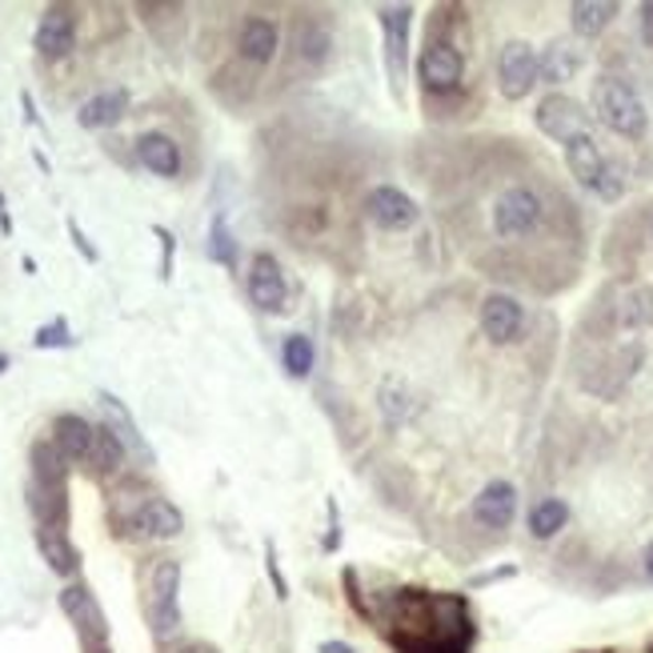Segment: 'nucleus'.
<instances>
[{
    "label": "nucleus",
    "mask_w": 653,
    "mask_h": 653,
    "mask_svg": "<svg viewBox=\"0 0 653 653\" xmlns=\"http://www.w3.org/2000/svg\"><path fill=\"white\" fill-rule=\"evenodd\" d=\"M68 237H73V244H77L80 253H85V261H100V253L89 244V237L80 233V225H77V221H68Z\"/></svg>",
    "instance_id": "34"
},
{
    "label": "nucleus",
    "mask_w": 653,
    "mask_h": 653,
    "mask_svg": "<svg viewBox=\"0 0 653 653\" xmlns=\"http://www.w3.org/2000/svg\"><path fill=\"white\" fill-rule=\"evenodd\" d=\"M642 41L645 45H653V0L650 4H642Z\"/></svg>",
    "instance_id": "36"
},
{
    "label": "nucleus",
    "mask_w": 653,
    "mask_h": 653,
    "mask_svg": "<svg viewBox=\"0 0 653 653\" xmlns=\"http://www.w3.org/2000/svg\"><path fill=\"white\" fill-rule=\"evenodd\" d=\"M181 565L173 557H156L153 569H149V589H144V613H149V625H153L156 638H168L177 633L181 625Z\"/></svg>",
    "instance_id": "2"
},
{
    "label": "nucleus",
    "mask_w": 653,
    "mask_h": 653,
    "mask_svg": "<svg viewBox=\"0 0 653 653\" xmlns=\"http://www.w3.org/2000/svg\"><path fill=\"white\" fill-rule=\"evenodd\" d=\"M92 437H97V425H89L77 413H61L53 421V445L61 449L65 461H89L92 454Z\"/></svg>",
    "instance_id": "15"
},
{
    "label": "nucleus",
    "mask_w": 653,
    "mask_h": 653,
    "mask_svg": "<svg viewBox=\"0 0 653 653\" xmlns=\"http://www.w3.org/2000/svg\"><path fill=\"white\" fill-rule=\"evenodd\" d=\"M521 325H525V309L518 301L505 297V293H489L486 305H481V329H486L489 341L510 345L521 333Z\"/></svg>",
    "instance_id": "13"
},
{
    "label": "nucleus",
    "mask_w": 653,
    "mask_h": 653,
    "mask_svg": "<svg viewBox=\"0 0 653 653\" xmlns=\"http://www.w3.org/2000/svg\"><path fill=\"white\" fill-rule=\"evenodd\" d=\"M317 653H357L349 642H322L317 645Z\"/></svg>",
    "instance_id": "37"
},
{
    "label": "nucleus",
    "mask_w": 653,
    "mask_h": 653,
    "mask_svg": "<svg viewBox=\"0 0 653 653\" xmlns=\"http://www.w3.org/2000/svg\"><path fill=\"white\" fill-rule=\"evenodd\" d=\"M621 193H625V177H621V168L609 161V168H606V177H601V185H598V197L601 200H618Z\"/></svg>",
    "instance_id": "31"
},
{
    "label": "nucleus",
    "mask_w": 653,
    "mask_h": 653,
    "mask_svg": "<svg viewBox=\"0 0 653 653\" xmlns=\"http://www.w3.org/2000/svg\"><path fill=\"white\" fill-rule=\"evenodd\" d=\"M577 68H581V53H577L569 41H554V45H545V53L537 56V73H542L545 85H565V80H574Z\"/></svg>",
    "instance_id": "21"
},
{
    "label": "nucleus",
    "mask_w": 653,
    "mask_h": 653,
    "mask_svg": "<svg viewBox=\"0 0 653 653\" xmlns=\"http://www.w3.org/2000/svg\"><path fill=\"white\" fill-rule=\"evenodd\" d=\"M642 565H645V577H650V581H653V542H650V549H645Z\"/></svg>",
    "instance_id": "39"
},
{
    "label": "nucleus",
    "mask_w": 653,
    "mask_h": 653,
    "mask_svg": "<svg viewBox=\"0 0 653 653\" xmlns=\"http://www.w3.org/2000/svg\"><path fill=\"white\" fill-rule=\"evenodd\" d=\"M542 217H545L542 197L525 185H513V188H505L498 197V205H493V233H498L501 241H518V237L537 233Z\"/></svg>",
    "instance_id": "3"
},
{
    "label": "nucleus",
    "mask_w": 653,
    "mask_h": 653,
    "mask_svg": "<svg viewBox=\"0 0 653 653\" xmlns=\"http://www.w3.org/2000/svg\"><path fill=\"white\" fill-rule=\"evenodd\" d=\"M133 521H137V530H141L144 537H156V542H168V537H177V533L185 530L181 510L165 498H149L141 510H137Z\"/></svg>",
    "instance_id": "16"
},
{
    "label": "nucleus",
    "mask_w": 653,
    "mask_h": 653,
    "mask_svg": "<svg viewBox=\"0 0 653 653\" xmlns=\"http://www.w3.org/2000/svg\"><path fill=\"white\" fill-rule=\"evenodd\" d=\"M156 241H161V277H173V249H177V241H173V233H168L165 225H153Z\"/></svg>",
    "instance_id": "32"
},
{
    "label": "nucleus",
    "mask_w": 653,
    "mask_h": 653,
    "mask_svg": "<svg viewBox=\"0 0 653 653\" xmlns=\"http://www.w3.org/2000/svg\"><path fill=\"white\" fill-rule=\"evenodd\" d=\"M542 80L537 73V53L525 41H510L498 53V89L505 100H525L533 92V85Z\"/></svg>",
    "instance_id": "4"
},
{
    "label": "nucleus",
    "mask_w": 653,
    "mask_h": 653,
    "mask_svg": "<svg viewBox=\"0 0 653 653\" xmlns=\"http://www.w3.org/2000/svg\"><path fill=\"white\" fill-rule=\"evenodd\" d=\"M4 369H9V357H4V353H0V373H4Z\"/></svg>",
    "instance_id": "40"
},
{
    "label": "nucleus",
    "mask_w": 653,
    "mask_h": 653,
    "mask_svg": "<svg viewBox=\"0 0 653 653\" xmlns=\"http://www.w3.org/2000/svg\"><path fill=\"white\" fill-rule=\"evenodd\" d=\"M73 41H77V12L68 4H48L41 12V24H36L33 45L45 61H61V56L73 53Z\"/></svg>",
    "instance_id": "7"
},
{
    "label": "nucleus",
    "mask_w": 653,
    "mask_h": 653,
    "mask_svg": "<svg viewBox=\"0 0 653 653\" xmlns=\"http://www.w3.org/2000/svg\"><path fill=\"white\" fill-rule=\"evenodd\" d=\"M589 100H594V112H598V121L606 124V129H613L618 137H642L645 124H650L642 97L633 92L630 80L598 77V80H594V92H589Z\"/></svg>",
    "instance_id": "1"
},
{
    "label": "nucleus",
    "mask_w": 653,
    "mask_h": 653,
    "mask_svg": "<svg viewBox=\"0 0 653 653\" xmlns=\"http://www.w3.org/2000/svg\"><path fill=\"white\" fill-rule=\"evenodd\" d=\"M281 361H285L289 377H309L313 369V345L305 333H289L285 345H281Z\"/></svg>",
    "instance_id": "26"
},
{
    "label": "nucleus",
    "mask_w": 653,
    "mask_h": 653,
    "mask_svg": "<svg viewBox=\"0 0 653 653\" xmlns=\"http://www.w3.org/2000/svg\"><path fill=\"white\" fill-rule=\"evenodd\" d=\"M137 156H141V165L149 168V173H156V177H177L181 173L177 144L165 133H144L141 141H137Z\"/></svg>",
    "instance_id": "19"
},
{
    "label": "nucleus",
    "mask_w": 653,
    "mask_h": 653,
    "mask_svg": "<svg viewBox=\"0 0 653 653\" xmlns=\"http://www.w3.org/2000/svg\"><path fill=\"white\" fill-rule=\"evenodd\" d=\"M461 53H457L454 45H445V41H433L425 53H421L417 61V73L421 80H425V89L433 92H449L461 85Z\"/></svg>",
    "instance_id": "11"
},
{
    "label": "nucleus",
    "mask_w": 653,
    "mask_h": 653,
    "mask_svg": "<svg viewBox=\"0 0 653 653\" xmlns=\"http://www.w3.org/2000/svg\"><path fill=\"white\" fill-rule=\"evenodd\" d=\"M381 410H385L389 421H401L405 413H410V398H405V389L398 385H385L381 389Z\"/></svg>",
    "instance_id": "29"
},
{
    "label": "nucleus",
    "mask_w": 653,
    "mask_h": 653,
    "mask_svg": "<svg viewBox=\"0 0 653 653\" xmlns=\"http://www.w3.org/2000/svg\"><path fill=\"white\" fill-rule=\"evenodd\" d=\"M97 398H100V410H105V417H109V429L121 437L124 449H133V454H141V457H149V461H153V449L144 445V437H141V429H137L133 413L124 410V401L112 398V393H105V389H100Z\"/></svg>",
    "instance_id": "20"
},
{
    "label": "nucleus",
    "mask_w": 653,
    "mask_h": 653,
    "mask_svg": "<svg viewBox=\"0 0 653 653\" xmlns=\"http://www.w3.org/2000/svg\"><path fill=\"white\" fill-rule=\"evenodd\" d=\"M61 609H65V618L77 625V633L85 638V645L109 642V621H105V613H100V606H97V598H92L89 586L61 589Z\"/></svg>",
    "instance_id": "8"
},
{
    "label": "nucleus",
    "mask_w": 653,
    "mask_h": 653,
    "mask_svg": "<svg viewBox=\"0 0 653 653\" xmlns=\"http://www.w3.org/2000/svg\"><path fill=\"white\" fill-rule=\"evenodd\" d=\"M518 513V489L513 481H489L474 498V521L486 530H505Z\"/></svg>",
    "instance_id": "12"
},
{
    "label": "nucleus",
    "mask_w": 653,
    "mask_h": 653,
    "mask_svg": "<svg viewBox=\"0 0 653 653\" xmlns=\"http://www.w3.org/2000/svg\"><path fill=\"white\" fill-rule=\"evenodd\" d=\"M565 521H569V505L562 498H545L530 510V533L537 542H549L565 530Z\"/></svg>",
    "instance_id": "24"
},
{
    "label": "nucleus",
    "mask_w": 653,
    "mask_h": 653,
    "mask_svg": "<svg viewBox=\"0 0 653 653\" xmlns=\"http://www.w3.org/2000/svg\"><path fill=\"white\" fill-rule=\"evenodd\" d=\"M325 48H329V36H325V33H309V24H305V29H301V53L309 56L313 65H322Z\"/></svg>",
    "instance_id": "30"
},
{
    "label": "nucleus",
    "mask_w": 653,
    "mask_h": 653,
    "mask_svg": "<svg viewBox=\"0 0 653 653\" xmlns=\"http://www.w3.org/2000/svg\"><path fill=\"white\" fill-rule=\"evenodd\" d=\"M36 545H41V554H45V562H48V569L53 574H77V549L68 545V537H65V530L61 525H41L36 530Z\"/></svg>",
    "instance_id": "22"
},
{
    "label": "nucleus",
    "mask_w": 653,
    "mask_h": 653,
    "mask_svg": "<svg viewBox=\"0 0 653 653\" xmlns=\"http://www.w3.org/2000/svg\"><path fill=\"white\" fill-rule=\"evenodd\" d=\"M337 545H341V525H337V505L329 501V537H325V549L333 554Z\"/></svg>",
    "instance_id": "35"
},
{
    "label": "nucleus",
    "mask_w": 653,
    "mask_h": 653,
    "mask_svg": "<svg viewBox=\"0 0 653 653\" xmlns=\"http://www.w3.org/2000/svg\"><path fill=\"white\" fill-rule=\"evenodd\" d=\"M277 24L269 21V17H249L241 24V36H237V48H241L244 61H253V65H265L269 56L277 53Z\"/></svg>",
    "instance_id": "17"
},
{
    "label": "nucleus",
    "mask_w": 653,
    "mask_h": 653,
    "mask_svg": "<svg viewBox=\"0 0 653 653\" xmlns=\"http://www.w3.org/2000/svg\"><path fill=\"white\" fill-rule=\"evenodd\" d=\"M124 461V442L109 425H97V437H92V454H89V466L100 469V474H112V469Z\"/></svg>",
    "instance_id": "25"
},
{
    "label": "nucleus",
    "mask_w": 653,
    "mask_h": 653,
    "mask_svg": "<svg viewBox=\"0 0 653 653\" xmlns=\"http://www.w3.org/2000/svg\"><path fill=\"white\" fill-rule=\"evenodd\" d=\"M618 17V4L613 0H577L569 9V24H574L577 36H598L606 33L609 24Z\"/></svg>",
    "instance_id": "23"
},
{
    "label": "nucleus",
    "mask_w": 653,
    "mask_h": 653,
    "mask_svg": "<svg viewBox=\"0 0 653 653\" xmlns=\"http://www.w3.org/2000/svg\"><path fill=\"white\" fill-rule=\"evenodd\" d=\"M209 257L217 265H237V241H233V233H229L225 213H217L209 225Z\"/></svg>",
    "instance_id": "27"
},
{
    "label": "nucleus",
    "mask_w": 653,
    "mask_h": 653,
    "mask_svg": "<svg viewBox=\"0 0 653 653\" xmlns=\"http://www.w3.org/2000/svg\"><path fill=\"white\" fill-rule=\"evenodd\" d=\"M181 653H217V650H213V645H205V642H193V645H185Z\"/></svg>",
    "instance_id": "38"
},
{
    "label": "nucleus",
    "mask_w": 653,
    "mask_h": 653,
    "mask_svg": "<svg viewBox=\"0 0 653 653\" xmlns=\"http://www.w3.org/2000/svg\"><path fill=\"white\" fill-rule=\"evenodd\" d=\"M249 297L261 313H281L285 309L289 285L285 273H281L277 257L273 253H257L253 265H249Z\"/></svg>",
    "instance_id": "9"
},
{
    "label": "nucleus",
    "mask_w": 653,
    "mask_h": 653,
    "mask_svg": "<svg viewBox=\"0 0 653 653\" xmlns=\"http://www.w3.org/2000/svg\"><path fill=\"white\" fill-rule=\"evenodd\" d=\"M36 349H73L77 345V337H73V329H68L65 317H53L48 325H41L33 337Z\"/></svg>",
    "instance_id": "28"
},
{
    "label": "nucleus",
    "mask_w": 653,
    "mask_h": 653,
    "mask_svg": "<svg viewBox=\"0 0 653 653\" xmlns=\"http://www.w3.org/2000/svg\"><path fill=\"white\" fill-rule=\"evenodd\" d=\"M366 209H369V217H373V225L393 229V233H398V229H410V225L417 221V200L393 185H377L366 197Z\"/></svg>",
    "instance_id": "10"
},
{
    "label": "nucleus",
    "mask_w": 653,
    "mask_h": 653,
    "mask_svg": "<svg viewBox=\"0 0 653 653\" xmlns=\"http://www.w3.org/2000/svg\"><path fill=\"white\" fill-rule=\"evenodd\" d=\"M265 569H269V581H273V589H277V598L285 601L289 598V586H285V574H281L277 549H273V545H265Z\"/></svg>",
    "instance_id": "33"
},
{
    "label": "nucleus",
    "mask_w": 653,
    "mask_h": 653,
    "mask_svg": "<svg viewBox=\"0 0 653 653\" xmlns=\"http://www.w3.org/2000/svg\"><path fill=\"white\" fill-rule=\"evenodd\" d=\"M124 112H129V92L105 89V92H97V97H89L85 105H80L77 124L80 129H109V124L121 121Z\"/></svg>",
    "instance_id": "18"
},
{
    "label": "nucleus",
    "mask_w": 653,
    "mask_h": 653,
    "mask_svg": "<svg viewBox=\"0 0 653 653\" xmlns=\"http://www.w3.org/2000/svg\"><path fill=\"white\" fill-rule=\"evenodd\" d=\"M565 165H569V173L577 177V185L589 188V193H598L609 161L598 149V141H594L589 133H581V137H574V141H565Z\"/></svg>",
    "instance_id": "14"
},
{
    "label": "nucleus",
    "mask_w": 653,
    "mask_h": 653,
    "mask_svg": "<svg viewBox=\"0 0 653 653\" xmlns=\"http://www.w3.org/2000/svg\"><path fill=\"white\" fill-rule=\"evenodd\" d=\"M410 4H389L381 9V33H385V65H389V85L393 97H401V80L410 73Z\"/></svg>",
    "instance_id": "5"
},
{
    "label": "nucleus",
    "mask_w": 653,
    "mask_h": 653,
    "mask_svg": "<svg viewBox=\"0 0 653 653\" xmlns=\"http://www.w3.org/2000/svg\"><path fill=\"white\" fill-rule=\"evenodd\" d=\"M533 121L542 129L545 137H554V141H574V137L589 133V112L577 105L574 97H565V92H554V97H545L533 112Z\"/></svg>",
    "instance_id": "6"
}]
</instances>
